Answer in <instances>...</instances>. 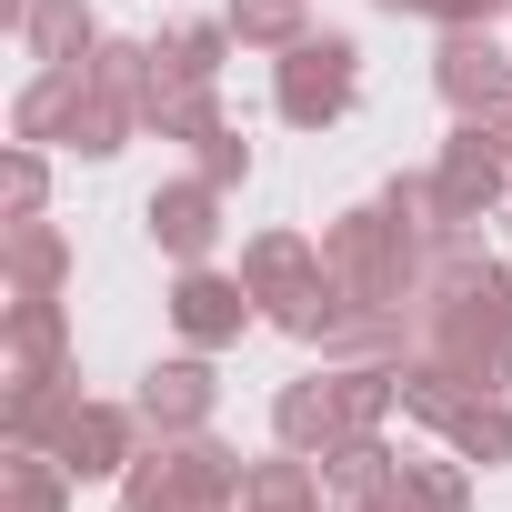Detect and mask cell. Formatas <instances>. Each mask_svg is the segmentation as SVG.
Returning <instances> with one entry per match:
<instances>
[{"label": "cell", "mask_w": 512, "mask_h": 512, "mask_svg": "<svg viewBox=\"0 0 512 512\" xmlns=\"http://www.w3.org/2000/svg\"><path fill=\"white\" fill-rule=\"evenodd\" d=\"M392 482H402L412 512H472V462H462V452H452V462H402Z\"/></svg>", "instance_id": "obj_24"}, {"label": "cell", "mask_w": 512, "mask_h": 512, "mask_svg": "<svg viewBox=\"0 0 512 512\" xmlns=\"http://www.w3.org/2000/svg\"><path fill=\"white\" fill-rule=\"evenodd\" d=\"M412 352L452 362L482 392H502L512 382V272H472V282L412 302Z\"/></svg>", "instance_id": "obj_1"}, {"label": "cell", "mask_w": 512, "mask_h": 512, "mask_svg": "<svg viewBox=\"0 0 512 512\" xmlns=\"http://www.w3.org/2000/svg\"><path fill=\"white\" fill-rule=\"evenodd\" d=\"M231 512H241V502H231Z\"/></svg>", "instance_id": "obj_30"}, {"label": "cell", "mask_w": 512, "mask_h": 512, "mask_svg": "<svg viewBox=\"0 0 512 512\" xmlns=\"http://www.w3.org/2000/svg\"><path fill=\"white\" fill-rule=\"evenodd\" d=\"M21 51H31L41 71H61V61H91V51H101V21L81 11V0H31V21H21Z\"/></svg>", "instance_id": "obj_17"}, {"label": "cell", "mask_w": 512, "mask_h": 512, "mask_svg": "<svg viewBox=\"0 0 512 512\" xmlns=\"http://www.w3.org/2000/svg\"><path fill=\"white\" fill-rule=\"evenodd\" d=\"M221 21L241 31V51H292V41H312V0H231Z\"/></svg>", "instance_id": "obj_23"}, {"label": "cell", "mask_w": 512, "mask_h": 512, "mask_svg": "<svg viewBox=\"0 0 512 512\" xmlns=\"http://www.w3.org/2000/svg\"><path fill=\"white\" fill-rule=\"evenodd\" d=\"M432 91L452 101V121H492V111L512 101V51H502L492 31H442V51H432Z\"/></svg>", "instance_id": "obj_7"}, {"label": "cell", "mask_w": 512, "mask_h": 512, "mask_svg": "<svg viewBox=\"0 0 512 512\" xmlns=\"http://www.w3.org/2000/svg\"><path fill=\"white\" fill-rule=\"evenodd\" d=\"M151 51H161V71H181V81H221V61L241 51V31H231V21H181V31H161Z\"/></svg>", "instance_id": "obj_21"}, {"label": "cell", "mask_w": 512, "mask_h": 512, "mask_svg": "<svg viewBox=\"0 0 512 512\" xmlns=\"http://www.w3.org/2000/svg\"><path fill=\"white\" fill-rule=\"evenodd\" d=\"M442 442H452L462 462H482V472H492V462H512V402H502V392H472V402L452 412V432H442Z\"/></svg>", "instance_id": "obj_22"}, {"label": "cell", "mask_w": 512, "mask_h": 512, "mask_svg": "<svg viewBox=\"0 0 512 512\" xmlns=\"http://www.w3.org/2000/svg\"><path fill=\"white\" fill-rule=\"evenodd\" d=\"M241 512H332V482L312 452H272L241 472Z\"/></svg>", "instance_id": "obj_14"}, {"label": "cell", "mask_w": 512, "mask_h": 512, "mask_svg": "<svg viewBox=\"0 0 512 512\" xmlns=\"http://www.w3.org/2000/svg\"><path fill=\"white\" fill-rule=\"evenodd\" d=\"M0 352H11V382H61L71 372V312H61V292H11Z\"/></svg>", "instance_id": "obj_10"}, {"label": "cell", "mask_w": 512, "mask_h": 512, "mask_svg": "<svg viewBox=\"0 0 512 512\" xmlns=\"http://www.w3.org/2000/svg\"><path fill=\"white\" fill-rule=\"evenodd\" d=\"M241 452L211 442V432H171L161 452H141L121 472V512H231L241 502Z\"/></svg>", "instance_id": "obj_2"}, {"label": "cell", "mask_w": 512, "mask_h": 512, "mask_svg": "<svg viewBox=\"0 0 512 512\" xmlns=\"http://www.w3.org/2000/svg\"><path fill=\"white\" fill-rule=\"evenodd\" d=\"M512 191V151L482 131V121H452L442 161H432V201H442V231H472L492 201Z\"/></svg>", "instance_id": "obj_5"}, {"label": "cell", "mask_w": 512, "mask_h": 512, "mask_svg": "<svg viewBox=\"0 0 512 512\" xmlns=\"http://www.w3.org/2000/svg\"><path fill=\"white\" fill-rule=\"evenodd\" d=\"M221 412V382H211V352H181V362H151L141 372V422L171 442V432H211Z\"/></svg>", "instance_id": "obj_11"}, {"label": "cell", "mask_w": 512, "mask_h": 512, "mask_svg": "<svg viewBox=\"0 0 512 512\" xmlns=\"http://www.w3.org/2000/svg\"><path fill=\"white\" fill-rule=\"evenodd\" d=\"M71 462L61 452H21L11 442V462H0V512H71Z\"/></svg>", "instance_id": "obj_18"}, {"label": "cell", "mask_w": 512, "mask_h": 512, "mask_svg": "<svg viewBox=\"0 0 512 512\" xmlns=\"http://www.w3.org/2000/svg\"><path fill=\"white\" fill-rule=\"evenodd\" d=\"M81 111H91V71L81 61H61V71H31L21 81V101H11V141H61L71 151V131H81Z\"/></svg>", "instance_id": "obj_12"}, {"label": "cell", "mask_w": 512, "mask_h": 512, "mask_svg": "<svg viewBox=\"0 0 512 512\" xmlns=\"http://www.w3.org/2000/svg\"><path fill=\"white\" fill-rule=\"evenodd\" d=\"M141 221H151V251H171V262H211V241H221V181L181 171V181H161L141 201Z\"/></svg>", "instance_id": "obj_9"}, {"label": "cell", "mask_w": 512, "mask_h": 512, "mask_svg": "<svg viewBox=\"0 0 512 512\" xmlns=\"http://www.w3.org/2000/svg\"><path fill=\"white\" fill-rule=\"evenodd\" d=\"M372 11H392V21H402V11H432V0H372Z\"/></svg>", "instance_id": "obj_29"}, {"label": "cell", "mask_w": 512, "mask_h": 512, "mask_svg": "<svg viewBox=\"0 0 512 512\" xmlns=\"http://www.w3.org/2000/svg\"><path fill=\"white\" fill-rule=\"evenodd\" d=\"M0 272H11V292H61L71 282V241H61V221H0Z\"/></svg>", "instance_id": "obj_15"}, {"label": "cell", "mask_w": 512, "mask_h": 512, "mask_svg": "<svg viewBox=\"0 0 512 512\" xmlns=\"http://www.w3.org/2000/svg\"><path fill=\"white\" fill-rule=\"evenodd\" d=\"M482 382H462L452 362H432V352H412L402 362V422H422V432H452V412L472 402Z\"/></svg>", "instance_id": "obj_19"}, {"label": "cell", "mask_w": 512, "mask_h": 512, "mask_svg": "<svg viewBox=\"0 0 512 512\" xmlns=\"http://www.w3.org/2000/svg\"><path fill=\"white\" fill-rule=\"evenodd\" d=\"M41 201H51V151L11 141V151H0V221H31Z\"/></svg>", "instance_id": "obj_25"}, {"label": "cell", "mask_w": 512, "mask_h": 512, "mask_svg": "<svg viewBox=\"0 0 512 512\" xmlns=\"http://www.w3.org/2000/svg\"><path fill=\"white\" fill-rule=\"evenodd\" d=\"M352 512H412V502H402V482H382V492H362Z\"/></svg>", "instance_id": "obj_28"}, {"label": "cell", "mask_w": 512, "mask_h": 512, "mask_svg": "<svg viewBox=\"0 0 512 512\" xmlns=\"http://www.w3.org/2000/svg\"><path fill=\"white\" fill-rule=\"evenodd\" d=\"M141 432H151V422H141V402H81V412L61 422V442H51V452H61L81 482H111V472H131V462H141Z\"/></svg>", "instance_id": "obj_8"}, {"label": "cell", "mask_w": 512, "mask_h": 512, "mask_svg": "<svg viewBox=\"0 0 512 512\" xmlns=\"http://www.w3.org/2000/svg\"><path fill=\"white\" fill-rule=\"evenodd\" d=\"M191 151H201V161H191V171H201V181H221V191H231V181H251V141H241V131H231V121H221V131H211V141H191Z\"/></svg>", "instance_id": "obj_26"}, {"label": "cell", "mask_w": 512, "mask_h": 512, "mask_svg": "<svg viewBox=\"0 0 512 512\" xmlns=\"http://www.w3.org/2000/svg\"><path fill=\"white\" fill-rule=\"evenodd\" d=\"M502 11H512V0H432L422 21H442V31H492Z\"/></svg>", "instance_id": "obj_27"}, {"label": "cell", "mask_w": 512, "mask_h": 512, "mask_svg": "<svg viewBox=\"0 0 512 512\" xmlns=\"http://www.w3.org/2000/svg\"><path fill=\"white\" fill-rule=\"evenodd\" d=\"M402 472V452L382 442V432H342L332 452H322V482H332V502H362V492H382Z\"/></svg>", "instance_id": "obj_20"}, {"label": "cell", "mask_w": 512, "mask_h": 512, "mask_svg": "<svg viewBox=\"0 0 512 512\" xmlns=\"http://www.w3.org/2000/svg\"><path fill=\"white\" fill-rule=\"evenodd\" d=\"M322 262L352 302H412V272H422V231L392 211V201H362L342 221H322Z\"/></svg>", "instance_id": "obj_3"}, {"label": "cell", "mask_w": 512, "mask_h": 512, "mask_svg": "<svg viewBox=\"0 0 512 512\" xmlns=\"http://www.w3.org/2000/svg\"><path fill=\"white\" fill-rule=\"evenodd\" d=\"M342 432H352V422H342V382H332V362L302 372V382H282V402H272V442H282V452H312V462H322Z\"/></svg>", "instance_id": "obj_13"}, {"label": "cell", "mask_w": 512, "mask_h": 512, "mask_svg": "<svg viewBox=\"0 0 512 512\" xmlns=\"http://www.w3.org/2000/svg\"><path fill=\"white\" fill-rule=\"evenodd\" d=\"M352 101H362V51H352L342 31H312V41H292V51L272 61V111H282L292 131H332Z\"/></svg>", "instance_id": "obj_4"}, {"label": "cell", "mask_w": 512, "mask_h": 512, "mask_svg": "<svg viewBox=\"0 0 512 512\" xmlns=\"http://www.w3.org/2000/svg\"><path fill=\"white\" fill-rule=\"evenodd\" d=\"M171 322H181V342H191V352H231L251 322H262V302H251V282H241V272L181 262V282H171Z\"/></svg>", "instance_id": "obj_6"}, {"label": "cell", "mask_w": 512, "mask_h": 512, "mask_svg": "<svg viewBox=\"0 0 512 512\" xmlns=\"http://www.w3.org/2000/svg\"><path fill=\"white\" fill-rule=\"evenodd\" d=\"M151 61H161V51H151ZM151 131H161V141H211V131H221V81L151 71Z\"/></svg>", "instance_id": "obj_16"}]
</instances>
